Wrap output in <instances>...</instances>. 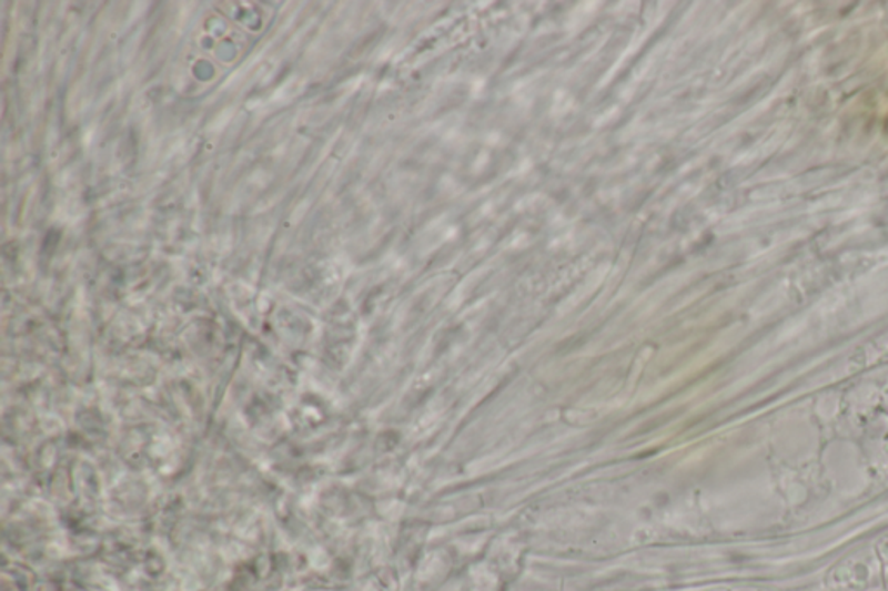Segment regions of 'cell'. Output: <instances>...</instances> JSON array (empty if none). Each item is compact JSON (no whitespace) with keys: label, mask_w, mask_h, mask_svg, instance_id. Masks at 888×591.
Here are the masks:
<instances>
[{"label":"cell","mask_w":888,"mask_h":591,"mask_svg":"<svg viewBox=\"0 0 888 591\" xmlns=\"http://www.w3.org/2000/svg\"><path fill=\"white\" fill-rule=\"evenodd\" d=\"M887 584H888V568H887Z\"/></svg>","instance_id":"obj_1"}]
</instances>
